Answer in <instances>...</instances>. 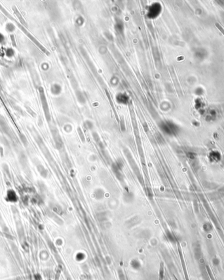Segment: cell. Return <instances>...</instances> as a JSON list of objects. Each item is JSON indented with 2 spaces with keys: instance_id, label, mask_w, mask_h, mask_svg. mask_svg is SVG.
Segmentation results:
<instances>
[{
  "instance_id": "obj_1",
  "label": "cell",
  "mask_w": 224,
  "mask_h": 280,
  "mask_svg": "<svg viewBox=\"0 0 224 280\" xmlns=\"http://www.w3.org/2000/svg\"><path fill=\"white\" fill-rule=\"evenodd\" d=\"M0 10H1V11L4 13L5 15H6L7 17L9 18V19H11V20H13V22H14L16 24H17V26L18 27V28H19L21 30H22L23 32H24V34H26V36L28 37V38L31 40V41L34 43L36 45V46L38 47L40 50H41V51H43V52H44L45 55H47V56H49L50 55V52H48V51L47 50V48H45L44 46H43V45L37 41V40L35 38V37L32 36V35L29 33V32L28 31V29H27L25 27H24L22 24H21L19 22H17V20H16L14 18H13L11 15H10V14H9V13H8L6 10H5L4 7H3L1 6V5L0 4Z\"/></svg>"
},
{
  "instance_id": "obj_2",
  "label": "cell",
  "mask_w": 224,
  "mask_h": 280,
  "mask_svg": "<svg viewBox=\"0 0 224 280\" xmlns=\"http://www.w3.org/2000/svg\"><path fill=\"white\" fill-rule=\"evenodd\" d=\"M39 94H40V98H41L43 109H44V110L45 117L47 119V120L48 121L50 120L49 110H48V104H47V99H46L45 95V93H44V88H43V87H39Z\"/></svg>"
},
{
  "instance_id": "obj_3",
  "label": "cell",
  "mask_w": 224,
  "mask_h": 280,
  "mask_svg": "<svg viewBox=\"0 0 224 280\" xmlns=\"http://www.w3.org/2000/svg\"><path fill=\"white\" fill-rule=\"evenodd\" d=\"M6 199L8 201L11 202H16L18 200V197L17 196V194L15 192V191H14L12 189H10L8 190L7 192Z\"/></svg>"
},
{
  "instance_id": "obj_4",
  "label": "cell",
  "mask_w": 224,
  "mask_h": 280,
  "mask_svg": "<svg viewBox=\"0 0 224 280\" xmlns=\"http://www.w3.org/2000/svg\"><path fill=\"white\" fill-rule=\"evenodd\" d=\"M12 8H13V11H14L15 15L17 16V17L18 18V20H19V22H20L21 24H22V25L24 27H25V28H27V27H28V24H27V23H26V22L25 21V20L24 19V18L22 17V16L21 15L20 12L18 11V10L17 9V8L15 6H13Z\"/></svg>"
},
{
  "instance_id": "obj_5",
  "label": "cell",
  "mask_w": 224,
  "mask_h": 280,
  "mask_svg": "<svg viewBox=\"0 0 224 280\" xmlns=\"http://www.w3.org/2000/svg\"><path fill=\"white\" fill-rule=\"evenodd\" d=\"M34 163L36 164V167H37V170H38V172L40 173V174H41V176H42L44 177H47V171L45 170V169L44 166H43L41 164H39V162H34Z\"/></svg>"
},
{
  "instance_id": "obj_6",
  "label": "cell",
  "mask_w": 224,
  "mask_h": 280,
  "mask_svg": "<svg viewBox=\"0 0 224 280\" xmlns=\"http://www.w3.org/2000/svg\"><path fill=\"white\" fill-rule=\"evenodd\" d=\"M10 38L11 39V42H12V45H13V47H17V43H16V41H15V36L13 34H11L10 35Z\"/></svg>"
},
{
  "instance_id": "obj_7",
  "label": "cell",
  "mask_w": 224,
  "mask_h": 280,
  "mask_svg": "<svg viewBox=\"0 0 224 280\" xmlns=\"http://www.w3.org/2000/svg\"><path fill=\"white\" fill-rule=\"evenodd\" d=\"M216 26H217V28L220 29V31L222 32V34L224 35V29H223L222 28V26H220L219 24H216Z\"/></svg>"
}]
</instances>
